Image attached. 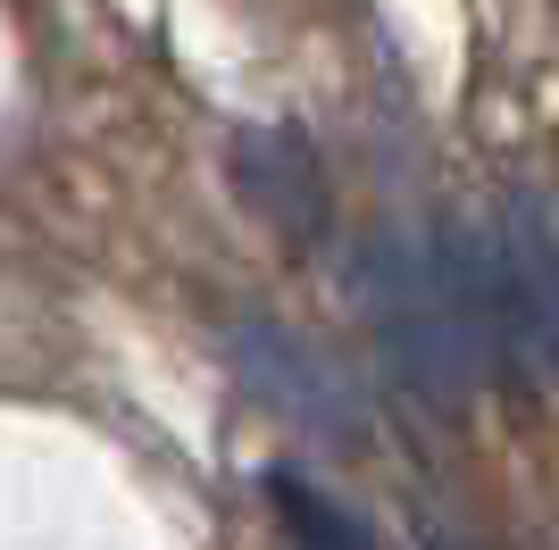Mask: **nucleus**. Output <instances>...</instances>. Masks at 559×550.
I'll return each instance as SVG.
<instances>
[{
  "instance_id": "7ed1b4c3",
  "label": "nucleus",
  "mask_w": 559,
  "mask_h": 550,
  "mask_svg": "<svg viewBox=\"0 0 559 550\" xmlns=\"http://www.w3.org/2000/svg\"><path fill=\"white\" fill-rule=\"evenodd\" d=\"M234 359L251 367L259 392H267V400H284L309 434H343V426H350L343 375H334V367L318 359L301 334H284V325H234Z\"/></svg>"
},
{
  "instance_id": "f257e3e1",
  "label": "nucleus",
  "mask_w": 559,
  "mask_h": 550,
  "mask_svg": "<svg viewBox=\"0 0 559 550\" xmlns=\"http://www.w3.org/2000/svg\"><path fill=\"white\" fill-rule=\"evenodd\" d=\"M368 309L393 375L426 400H467L492 375L485 234H384L368 251Z\"/></svg>"
},
{
  "instance_id": "20e7f679",
  "label": "nucleus",
  "mask_w": 559,
  "mask_h": 550,
  "mask_svg": "<svg viewBox=\"0 0 559 550\" xmlns=\"http://www.w3.org/2000/svg\"><path fill=\"white\" fill-rule=\"evenodd\" d=\"M267 492H276V517H284V534H293V550H376L368 526H359L343 501H326L318 483H301V476H267Z\"/></svg>"
},
{
  "instance_id": "f03ea898",
  "label": "nucleus",
  "mask_w": 559,
  "mask_h": 550,
  "mask_svg": "<svg viewBox=\"0 0 559 550\" xmlns=\"http://www.w3.org/2000/svg\"><path fill=\"white\" fill-rule=\"evenodd\" d=\"M485 300L492 350L526 384H559V217L543 201H510V217L485 234Z\"/></svg>"
}]
</instances>
